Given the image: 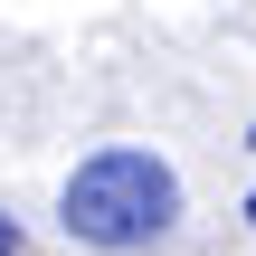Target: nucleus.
Wrapping results in <instances>:
<instances>
[{
  "instance_id": "1",
  "label": "nucleus",
  "mask_w": 256,
  "mask_h": 256,
  "mask_svg": "<svg viewBox=\"0 0 256 256\" xmlns=\"http://www.w3.org/2000/svg\"><path fill=\"white\" fill-rule=\"evenodd\" d=\"M57 218H66L76 247L133 256V247H152V238L180 218V180H171L162 152H142V142H104V152H86V162L66 171Z\"/></svg>"
},
{
  "instance_id": "2",
  "label": "nucleus",
  "mask_w": 256,
  "mask_h": 256,
  "mask_svg": "<svg viewBox=\"0 0 256 256\" xmlns=\"http://www.w3.org/2000/svg\"><path fill=\"white\" fill-rule=\"evenodd\" d=\"M0 256H19V218H0Z\"/></svg>"
},
{
  "instance_id": "3",
  "label": "nucleus",
  "mask_w": 256,
  "mask_h": 256,
  "mask_svg": "<svg viewBox=\"0 0 256 256\" xmlns=\"http://www.w3.org/2000/svg\"><path fill=\"white\" fill-rule=\"evenodd\" d=\"M247 218H256V200H247Z\"/></svg>"
}]
</instances>
